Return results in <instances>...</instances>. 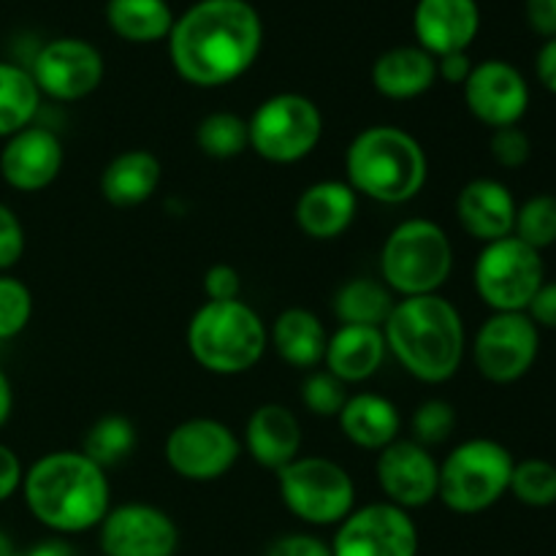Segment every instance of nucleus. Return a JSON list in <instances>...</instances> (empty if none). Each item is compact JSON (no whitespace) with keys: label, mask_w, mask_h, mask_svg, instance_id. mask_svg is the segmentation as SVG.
Here are the masks:
<instances>
[{"label":"nucleus","mask_w":556,"mask_h":556,"mask_svg":"<svg viewBox=\"0 0 556 556\" xmlns=\"http://www.w3.org/2000/svg\"><path fill=\"white\" fill-rule=\"evenodd\" d=\"M168 58L193 87H226L242 79L264 47V20L250 0H195L174 20Z\"/></svg>","instance_id":"nucleus-1"},{"label":"nucleus","mask_w":556,"mask_h":556,"mask_svg":"<svg viewBox=\"0 0 556 556\" xmlns=\"http://www.w3.org/2000/svg\"><path fill=\"white\" fill-rule=\"evenodd\" d=\"M22 494L33 519L60 535L92 530L112 508L106 470L81 451H52L33 462Z\"/></svg>","instance_id":"nucleus-2"},{"label":"nucleus","mask_w":556,"mask_h":556,"mask_svg":"<svg viewBox=\"0 0 556 556\" xmlns=\"http://www.w3.org/2000/svg\"><path fill=\"white\" fill-rule=\"evenodd\" d=\"M386 348L421 383H445L459 372L467 331L454 302L440 293L400 299L383 326Z\"/></svg>","instance_id":"nucleus-3"},{"label":"nucleus","mask_w":556,"mask_h":556,"mask_svg":"<svg viewBox=\"0 0 556 556\" xmlns=\"http://www.w3.org/2000/svg\"><path fill=\"white\" fill-rule=\"evenodd\" d=\"M345 182L378 204H407L424 190L429 161L421 141L396 125H372L353 136L345 152Z\"/></svg>","instance_id":"nucleus-4"},{"label":"nucleus","mask_w":556,"mask_h":556,"mask_svg":"<svg viewBox=\"0 0 556 556\" xmlns=\"http://www.w3.org/2000/svg\"><path fill=\"white\" fill-rule=\"evenodd\" d=\"M269 345V329L242 299L204 302L188 324V351L212 375L250 372Z\"/></svg>","instance_id":"nucleus-5"},{"label":"nucleus","mask_w":556,"mask_h":556,"mask_svg":"<svg viewBox=\"0 0 556 556\" xmlns=\"http://www.w3.org/2000/svg\"><path fill=\"white\" fill-rule=\"evenodd\" d=\"M454 271V244L440 223L427 217L402 220L380 250V275L402 299L432 296Z\"/></svg>","instance_id":"nucleus-6"},{"label":"nucleus","mask_w":556,"mask_h":556,"mask_svg":"<svg viewBox=\"0 0 556 556\" xmlns=\"http://www.w3.org/2000/svg\"><path fill=\"white\" fill-rule=\"evenodd\" d=\"M514 465V454L497 440H465L440 462L438 500L454 514H483L510 489Z\"/></svg>","instance_id":"nucleus-7"},{"label":"nucleus","mask_w":556,"mask_h":556,"mask_svg":"<svg viewBox=\"0 0 556 556\" xmlns=\"http://www.w3.org/2000/svg\"><path fill=\"white\" fill-rule=\"evenodd\" d=\"M250 150L264 161L288 166L313 155L324 139V112L302 92L269 96L248 119Z\"/></svg>","instance_id":"nucleus-8"},{"label":"nucleus","mask_w":556,"mask_h":556,"mask_svg":"<svg viewBox=\"0 0 556 556\" xmlns=\"http://www.w3.org/2000/svg\"><path fill=\"white\" fill-rule=\"evenodd\" d=\"M277 486L286 508L313 527L340 525L356 505L351 472L326 456H299L277 472Z\"/></svg>","instance_id":"nucleus-9"},{"label":"nucleus","mask_w":556,"mask_h":556,"mask_svg":"<svg viewBox=\"0 0 556 556\" xmlns=\"http://www.w3.org/2000/svg\"><path fill=\"white\" fill-rule=\"evenodd\" d=\"M472 282L481 302L494 313H527L538 288L546 282V266L538 250L510 233L483 244L472 269Z\"/></svg>","instance_id":"nucleus-10"},{"label":"nucleus","mask_w":556,"mask_h":556,"mask_svg":"<svg viewBox=\"0 0 556 556\" xmlns=\"http://www.w3.org/2000/svg\"><path fill=\"white\" fill-rule=\"evenodd\" d=\"M163 456L182 481L212 483L233 470L242 456V440L217 418H188L168 432Z\"/></svg>","instance_id":"nucleus-11"},{"label":"nucleus","mask_w":556,"mask_h":556,"mask_svg":"<svg viewBox=\"0 0 556 556\" xmlns=\"http://www.w3.org/2000/svg\"><path fill=\"white\" fill-rule=\"evenodd\" d=\"M541 353V329L527 313H494L472 342L476 367L489 383L508 386L525 378Z\"/></svg>","instance_id":"nucleus-12"},{"label":"nucleus","mask_w":556,"mask_h":556,"mask_svg":"<svg viewBox=\"0 0 556 556\" xmlns=\"http://www.w3.org/2000/svg\"><path fill=\"white\" fill-rule=\"evenodd\" d=\"M30 76L38 92L52 101L74 103L92 96L106 76V63L96 43L85 38H52L36 52Z\"/></svg>","instance_id":"nucleus-13"},{"label":"nucleus","mask_w":556,"mask_h":556,"mask_svg":"<svg viewBox=\"0 0 556 556\" xmlns=\"http://www.w3.org/2000/svg\"><path fill=\"white\" fill-rule=\"evenodd\" d=\"M418 530L405 508L369 503L340 521L331 556H416Z\"/></svg>","instance_id":"nucleus-14"},{"label":"nucleus","mask_w":556,"mask_h":556,"mask_svg":"<svg viewBox=\"0 0 556 556\" xmlns=\"http://www.w3.org/2000/svg\"><path fill=\"white\" fill-rule=\"evenodd\" d=\"M98 541L106 556H174L179 530L157 505L125 503L109 508L98 525Z\"/></svg>","instance_id":"nucleus-15"},{"label":"nucleus","mask_w":556,"mask_h":556,"mask_svg":"<svg viewBox=\"0 0 556 556\" xmlns=\"http://www.w3.org/2000/svg\"><path fill=\"white\" fill-rule=\"evenodd\" d=\"M462 92L467 112L492 130L519 125L530 109V85L508 60H483L472 65Z\"/></svg>","instance_id":"nucleus-16"},{"label":"nucleus","mask_w":556,"mask_h":556,"mask_svg":"<svg viewBox=\"0 0 556 556\" xmlns=\"http://www.w3.org/2000/svg\"><path fill=\"white\" fill-rule=\"evenodd\" d=\"M375 478L386 503L396 508H424L438 500L440 462L416 440H396L375 462Z\"/></svg>","instance_id":"nucleus-17"},{"label":"nucleus","mask_w":556,"mask_h":556,"mask_svg":"<svg viewBox=\"0 0 556 556\" xmlns=\"http://www.w3.org/2000/svg\"><path fill=\"white\" fill-rule=\"evenodd\" d=\"M65 163L63 141L54 130L27 125L9 136L0 150V177L20 193H38L60 177Z\"/></svg>","instance_id":"nucleus-18"},{"label":"nucleus","mask_w":556,"mask_h":556,"mask_svg":"<svg viewBox=\"0 0 556 556\" xmlns=\"http://www.w3.org/2000/svg\"><path fill=\"white\" fill-rule=\"evenodd\" d=\"M481 30L478 0H418L413 9L416 43L434 60L467 52Z\"/></svg>","instance_id":"nucleus-19"},{"label":"nucleus","mask_w":556,"mask_h":556,"mask_svg":"<svg viewBox=\"0 0 556 556\" xmlns=\"http://www.w3.org/2000/svg\"><path fill=\"white\" fill-rule=\"evenodd\" d=\"M302 424L296 413L280 402H266L250 413L242 445L264 470L280 472L302 456Z\"/></svg>","instance_id":"nucleus-20"},{"label":"nucleus","mask_w":556,"mask_h":556,"mask_svg":"<svg viewBox=\"0 0 556 556\" xmlns=\"http://www.w3.org/2000/svg\"><path fill=\"white\" fill-rule=\"evenodd\" d=\"M516 210L519 204L508 185L492 177L470 179L456 195V217L462 228L483 244L514 233Z\"/></svg>","instance_id":"nucleus-21"},{"label":"nucleus","mask_w":556,"mask_h":556,"mask_svg":"<svg viewBox=\"0 0 556 556\" xmlns=\"http://www.w3.org/2000/svg\"><path fill=\"white\" fill-rule=\"evenodd\" d=\"M358 212V193L342 179H320L299 193L293 220L299 231L318 242H331L353 226Z\"/></svg>","instance_id":"nucleus-22"},{"label":"nucleus","mask_w":556,"mask_h":556,"mask_svg":"<svg viewBox=\"0 0 556 556\" xmlns=\"http://www.w3.org/2000/svg\"><path fill=\"white\" fill-rule=\"evenodd\" d=\"M438 81V60L418 43L386 49L372 63V87L389 101H413Z\"/></svg>","instance_id":"nucleus-23"},{"label":"nucleus","mask_w":556,"mask_h":556,"mask_svg":"<svg viewBox=\"0 0 556 556\" xmlns=\"http://www.w3.org/2000/svg\"><path fill=\"white\" fill-rule=\"evenodd\" d=\"M337 421H340L342 434L356 448L378 451V454L389 448L391 443H396L402 432L400 407L389 396L375 394V391H362V394L348 396Z\"/></svg>","instance_id":"nucleus-24"},{"label":"nucleus","mask_w":556,"mask_h":556,"mask_svg":"<svg viewBox=\"0 0 556 556\" xmlns=\"http://www.w3.org/2000/svg\"><path fill=\"white\" fill-rule=\"evenodd\" d=\"M386 337L383 329L375 326H340L329 334L324 364L342 383H364L372 378L386 362Z\"/></svg>","instance_id":"nucleus-25"},{"label":"nucleus","mask_w":556,"mask_h":556,"mask_svg":"<svg viewBox=\"0 0 556 556\" xmlns=\"http://www.w3.org/2000/svg\"><path fill=\"white\" fill-rule=\"evenodd\" d=\"M163 166L155 152L125 150L114 155L101 172V195L117 210L141 206L155 195Z\"/></svg>","instance_id":"nucleus-26"},{"label":"nucleus","mask_w":556,"mask_h":556,"mask_svg":"<svg viewBox=\"0 0 556 556\" xmlns=\"http://www.w3.org/2000/svg\"><path fill=\"white\" fill-rule=\"evenodd\" d=\"M269 342L288 367L315 369L326 356L329 331L313 309L288 307L271 324Z\"/></svg>","instance_id":"nucleus-27"},{"label":"nucleus","mask_w":556,"mask_h":556,"mask_svg":"<svg viewBox=\"0 0 556 556\" xmlns=\"http://www.w3.org/2000/svg\"><path fill=\"white\" fill-rule=\"evenodd\" d=\"M103 14L114 36L128 43L166 41L177 20L168 0H106Z\"/></svg>","instance_id":"nucleus-28"},{"label":"nucleus","mask_w":556,"mask_h":556,"mask_svg":"<svg viewBox=\"0 0 556 556\" xmlns=\"http://www.w3.org/2000/svg\"><path fill=\"white\" fill-rule=\"evenodd\" d=\"M394 304V293L386 288V282L372 277H353L342 282L331 299V309L340 326H375V329H383Z\"/></svg>","instance_id":"nucleus-29"},{"label":"nucleus","mask_w":556,"mask_h":556,"mask_svg":"<svg viewBox=\"0 0 556 556\" xmlns=\"http://www.w3.org/2000/svg\"><path fill=\"white\" fill-rule=\"evenodd\" d=\"M38 106H41V92L30 71L0 60V139H9L33 125Z\"/></svg>","instance_id":"nucleus-30"},{"label":"nucleus","mask_w":556,"mask_h":556,"mask_svg":"<svg viewBox=\"0 0 556 556\" xmlns=\"http://www.w3.org/2000/svg\"><path fill=\"white\" fill-rule=\"evenodd\" d=\"M136 427L130 418L117 416H103L87 429L85 443H81V454L90 456L96 465H101L103 470L106 467L119 465V462L128 459L130 454L136 451Z\"/></svg>","instance_id":"nucleus-31"},{"label":"nucleus","mask_w":556,"mask_h":556,"mask_svg":"<svg viewBox=\"0 0 556 556\" xmlns=\"http://www.w3.org/2000/svg\"><path fill=\"white\" fill-rule=\"evenodd\" d=\"M195 144L212 161H231L250 150L248 119L233 112H212L195 128Z\"/></svg>","instance_id":"nucleus-32"},{"label":"nucleus","mask_w":556,"mask_h":556,"mask_svg":"<svg viewBox=\"0 0 556 556\" xmlns=\"http://www.w3.org/2000/svg\"><path fill=\"white\" fill-rule=\"evenodd\" d=\"M514 237L532 250H546L556 244V195L538 193L516 210Z\"/></svg>","instance_id":"nucleus-33"},{"label":"nucleus","mask_w":556,"mask_h":556,"mask_svg":"<svg viewBox=\"0 0 556 556\" xmlns=\"http://www.w3.org/2000/svg\"><path fill=\"white\" fill-rule=\"evenodd\" d=\"M508 492L530 508H548L556 503V465L546 459L516 462Z\"/></svg>","instance_id":"nucleus-34"},{"label":"nucleus","mask_w":556,"mask_h":556,"mask_svg":"<svg viewBox=\"0 0 556 556\" xmlns=\"http://www.w3.org/2000/svg\"><path fill=\"white\" fill-rule=\"evenodd\" d=\"M33 318V293L22 280L0 275V340H14Z\"/></svg>","instance_id":"nucleus-35"},{"label":"nucleus","mask_w":556,"mask_h":556,"mask_svg":"<svg viewBox=\"0 0 556 556\" xmlns=\"http://www.w3.org/2000/svg\"><path fill=\"white\" fill-rule=\"evenodd\" d=\"M413 440L421 443L424 448L440 445L454 434L456 429V410L445 400H427L413 413Z\"/></svg>","instance_id":"nucleus-36"},{"label":"nucleus","mask_w":556,"mask_h":556,"mask_svg":"<svg viewBox=\"0 0 556 556\" xmlns=\"http://www.w3.org/2000/svg\"><path fill=\"white\" fill-rule=\"evenodd\" d=\"M348 386L340 378L329 372V369H320V372L307 375L302 386V402L313 416L320 418H337L340 416L342 405L348 402Z\"/></svg>","instance_id":"nucleus-37"},{"label":"nucleus","mask_w":556,"mask_h":556,"mask_svg":"<svg viewBox=\"0 0 556 556\" xmlns=\"http://www.w3.org/2000/svg\"><path fill=\"white\" fill-rule=\"evenodd\" d=\"M489 152H492L494 163L503 168H521L532 155V141L519 125H508V128H494L492 139H489Z\"/></svg>","instance_id":"nucleus-38"},{"label":"nucleus","mask_w":556,"mask_h":556,"mask_svg":"<svg viewBox=\"0 0 556 556\" xmlns=\"http://www.w3.org/2000/svg\"><path fill=\"white\" fill-rule=\"evenodd\" d=\"M22 253H25V228L16 212L0 201V271L14 269Z\"/></svg>","instance_id":"nucleus-39"},{"label":"nucleus","mask_w":556,"mask_h":556,"mask_svg":"<svg viewBox=\"0 0 556 556\" xmlns=\"http://www.w3.org/2000/svg\"><path fill=\"white\" fill-rule=\"evenodd\" d=\"M242 293V277L231 264H212L204 271L206 302H233Z\"/></svg>","instance_id":"nucleus-40"},{"label":"nucleus","mask_w":556,"mask_h":556,"mask_svg":"<svg viewBox=\"0 0 556 556\" xmlns=\"http://www.w3.org/2000/svg\"><path fill=\"white\" fill-rule=\"evenodd\" d=\"M266 556H331V546H326L320 538L296 532L271 543Z\"/></svg>","instance_id":"nucleus-41"},{"label":"nucleus","mask_w":556,"mask_h":556,"mask_svg":"<svg viewBox=\"0 0 556 556\" xmlns=\"http://www.w3.org/2000/svg\"><path fill=\"white\" fill-rule=\"evenodd\" d=\"M527 315H530L538 329H556V280H546L538 288L530 307H527Z\"/></svg>","instance_id":"nucleus-42"},{"label":"nucleus","mask_w":556,"mask_h":556,"mask_svg":"<svg viewBox=\"0 0 556 556\" xmlns=\"http://www.w3.org/2000/svg\"><path fill=\"white\" fill-rule=\"evenodd\" d=\"M22 478H25V470H22L16 451L0 443V503H5V500H11L20 492Z\"/></svg>","instance_id":"nucleus-43"},{"label":"nucleus","mask_w":556,"mask_h":556,"mask_svg":"<svg viewBox=\"0 0 556 556\" xmlns=\"http://www.w3.org/2000/svg\"><path fill=\"white\" fill-rule=\"evenodd\" d=\"M527 22L543 38L556 36V0H527Z\"/></svg>","instance_id":"nucleus-44"},{"label":"nucleus","mask_w":556,"mask_h":556,"mask_svg":"<svg viewBox=\"0 0 556 556\" xmlns=\"http://www.w3.org/2000/svg\"><path fill=\"white\" fill-rule=\"evenodd\" d=\"M472 60L467 52H454V54H443L438 58V79L448 81V85H465L467 76L472 71Z\"/></svg>","instance_id":"nucleus-45"},{"label":"nucleus","mask_w":556,"mask_h":556,"mask_svg":"<svg viewBox=\"0 0 556 556\" xmlns=\"http://www.w3.org/2000/svg\"><path fill=\"white\" fill-rule=\"evenodd\" d=\"M535 74L541 79V85L556 96V36L548 38L541 47V52H538Z\"/></svg>","instance_id":"nucleus-46"},{"label":"nucleus","mask_w":556,"mask_h":556,"mask_svg":"<svg viewBox=\"0 0 556 556\" xmlns=\"http://www.w3.org/2000/svg\"><path fill=\"white\" fill-rule=\"evenodd\" d=\"M11 410H14V389H11L9 375L0 369V427H5V421L11 418Z\"/></svg>","instance_id":"nucleus-47"},{"label":"nucleus","mask_w":556,"mask_h":556,"mask_svg":"<svg viewBox=\"0 0 556 556\" xmlns=\"http://www.w3.org/2000/svg\"><path fill=\"white\" fill-rule=\"evenodd\" d=\"M22 556H76V554L65 541H43V543H36L30 552H25Z\"/></svg>","instance_id":"nucleus-48"},{"label":"nucleus","mask_w":556,"mask_h":556,"mask_svg":"<svg viewBox=\"0 0 556 556\" xmlns=\"http://www.w3.org/2000/svg\"><path fill=\"white\" fill-rule=\"evenodd\" d=\"M0 556H16L14 546H11V541L3 535V532H0Z\"/></svg>","instance_id":"nucleus-49"}]
</instances>
